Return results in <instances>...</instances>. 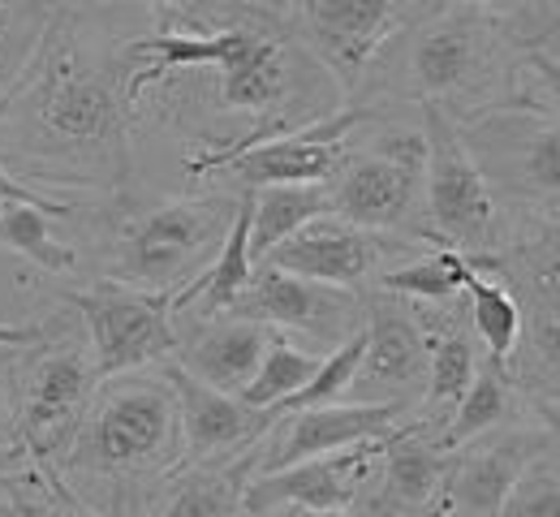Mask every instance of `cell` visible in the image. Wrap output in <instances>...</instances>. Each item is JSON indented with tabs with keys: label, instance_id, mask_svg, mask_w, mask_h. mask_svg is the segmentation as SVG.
Instances as JSON below:
<instances>
[{
	"label": "cell",
	"instance_id": "cell-5",
	"mask_svg": "<svg viewBox=\"0 0 560 517\" xmlns=\"http://www.w3.org/2000/svg\"><path fill=\"white\" fill-rule=\"evenodd\" d=\"M371 134L358 143L350 134L337 173L328 177L332 216L371 233H388L401 242L427 246V139L422 126L397 121L384 113L366 126Z\"/></svg>",
	"mask_w": 560,
	"mask_h": 517
},
{
	"label": "cell",
	"instance_id": "cell-35",
	"mask_svg": "<svg viewBox=\"0 0 560 517\" xmlns=\"http://www.w3.org/2000/svg\"><path fill=\"white\" fill-rule=\"evenodd\" d=\"M35 470H39V461L31 457V448L22 444L13 419H9L4 406H0V487H13V483H22V479H31Z\"/></svg>",
	"mask_w": 560,
	"mask_h": 517
},
{
	"label": "cell",
	"instance_id": "cell-40",
	"mask_svg": "<svg viewBox=\"0 0 560 517\" xmlns=\"http://www.w3.org/2000/svg\"><path fill=\"white\" fill-rule=\"evenodd\" d=\"M0 517H18V505L9 496H0Z\"/></svg>",
	"mask_w": 560,
	"mask_h": 517
},
{
	"label": "cell",
	"instance_id": "cell-31",
	"mask_svg": "<svg viewBox=\"0 0 560 517\" xmlns=\"http://www.w3.org/2000/svg\"><path fill=\"white\" fill-rule=\"evenodd\" d=\"M4 496L18 505V517H104L95 514L91 505H82L70 487L52 470H44V466L31 479L4 487Z\"/></svg>",
	"mask_w": 560,
	"mask_h": 517
},
{
	"label": "cell",
	"instance_id": "cell-2",
	"mask_svg": "<svg viewBox=\"0 0 560 517\" xmlns=\"http://www.w3.org/2000/svg\"><path fill=\"white\" fill-rule=\"evenodd\" d=\"M539 48L522 22L488 4H435L375 57L350 104L380 113L444 108L466 121L483 108L509 104L522 57Z\"/></svg>",
	"mask_w": 560,
	"mask_h": 517
},
{
	"label": "cell",
	"instance_id": "cell-32",
	"mask_svg": "<svg viewBox=\"0 0 560 517\" xmlns=\"http://www.w3.org/2000/svg\"><path fill=\"white\" fill-rule=\"evenodd\" d=\"M500 517H560V461L557 457H535L522 479L513 483L504 514Z\"/></svg>",
	"mask_w": 560,
	"mask_h": 517
},
{
	"label": "cell",
	"instance_id": "cell-33",
	"mask_svg": "<svg viewBox=\"0 0 560 517\" xmlns=\"http://www.w3.org/2000/svg\"><path fill=\"white\" fill-rule=\"evenodd\" d=\"M509 104H526V108H544L560 117V61L544 48H530L522 57V70H517V86H513V99Z\"/></svg>",
	"mask_w": 560,
	"mask_h": 517
},
{
	"label": "cell",
	"instance_id": "cell-19",
	"mask_svg": "<svg viewBox=\"0 0 560 517\" xmlns=\"http://www.w3.org/2000/svg\"><path fill=\"white\" fill-rule=\"evenodd\" d=\"M168 375L173 392H177V410H182V440H186V466H224V461H242L255 444L264 440V432L272 427V410H255L242 397L215 392L208 384H199L195 375L177 367V363H160Z\"/></svg>",
	"mask_w": 560,
	"mask_h": 517
},
{
	"label": "cell",
	"instance_id": "cell-8",
	"mask_svg": "<svg viewBox=\"0 0 560 517\" xmlns=\"http://www.w3.org/2000/svg\"><path fill=\"white\" fill-rule=\"evenodd\" d=\"M457 134L504 212L560 221V117L495 104L457 121Z\"/></svg>",
	"mask_w": 560,
	"mask_h": 517
},
{
	"label": "cell",
	"instance_id": "cell-41",
	"mask_svg": "<svg viewBox=\"0 0 560 517\" xmlns=\"http://www.w3.org/2000/svg\"><path fill=\"white\" fill-rule=\"evenodd\" d=\"M91 4H113V0H91Z\"/></svg>",
	"mask_w": 560,
	"mask_h": 517
},
{
	"label": "cell",
	"instance_id": "cell-37",
	"mask_svg": "<svg viewBox=\"0 0 560 517\" xmlns=\"http://www.w3.org/2000/svg\"><path fill=\"white\" fill-rule=\"evenodd\" d=\"M526 406L539 414V427L560 444V397H526Z\"/></svg>",
	"mask_w": 560,
	"mask_h": 517
},
{
	"label": "cell",
	"instance_id": "cell-30",
	"mask_svg": "<svg viewBox=\"0 0 560 517\" xmlns=\"http://www.w3.org/2000/svg\"><path fill=\"white\" fill-rule=\"evenodd\" d=\"M142 4L160 22V31H220V26H233V22L264 17L246 0H142Z\"/></svg>",
	"mask_w": 560,
	"mask_h": 517
},
{
	"label": "cell",
	"instance_id": "cell-36",
	"mask_svg": "<svg viewBox=\"0 0 560 517\" xmlns=\"http://www.w3.org/2000/svg\"><path fill=\"white\" fill-rule=\"evenodd\" d=\"M44 332H48V319H39V324H0V345L4 350H22V345L39 341Z\"/></svg>",
	"mask_w": 560,
	"mask_h": 517
},
{
	"label": "cell",
	"instance_id": "cell-4",
	"mask_svg": "<svg viewBox=\"0 0 560 517\" xmlns=\"http://www.w3.org/2000/svg\"><path fill=\"white\" fill-rule=\"evenodd\" d=\"M237 203H242V190L177 195L151 208L126 203L104 246L108 250L104 281L173 297L220 255L237 216Z\"/></svg>",
	"mask_w": 560,
	"mask_h": 517
},
{
	"label": "cell",
	"instance_id": "cell-23",
	"mask_svg": "<svg viewBox=\"0 0 560 517\" xmlns=\"http://www.w3.org/2000/svg\"><path fill=\"white\" fill-rule=\"evenodd\" d=\"M522 406H526V397H522V388L513 384L509 367L483 359L479 371H475V384H470L466 397L453 406V414H448V423H444V432H440V448L453 453V448H462V444L488 436L495 427L513 423V414H517Z\"/></svg>",
	"mask_w": 560,
	"mask_h": 517
},
{
	"label": "cell",
	"instance_id": "cell-20",
	"mask_svg": "<svg viewBox=\"0 0 560 517\" xmlns=\"http://www.w3.org/2000/svg\"><path fill=\"white\" fill-rule=\"evenodd\" d=\"M173 324H177V350L168 363H177L199 384L229 392V397H237L255 379V371L277 337V328L237 319L229 310L211 319H173Z\"/></svg>",
	"mask_w": 560,
	"mask_h": 517
},
{
	"label": "cell",
	"instance_id": "cell-24",
	"mask_svg": "<svg viewBox=\"0 0 560 517\" xmlns=\"http://www.w3.org/2000/svg\"><path fill=\"white\" fill-rule=\"evenodd\" d=\"M332 216L328 208V181L319 186H264L250 190V259L264 263L268 250H277L284 237H293L302 224Z\"/></svg>",
	"mask_w": 560,
	"mask_h": 517
},
{
	"label": "cell",
	"instance_id": "cell-7",
	"mask_svg": "<svg viewBox=\"0 0 560 517\" xmlns=\"http://www.w3.org/2000/svg\"><path fill=\"white\" fill-rule=\"evenodd\" d=\"M509 216L500 250L488 255V277L504 281L522 310V341L509 363L522 397L560 388V221Z\"/></svg>",
	"mask_w": 560,
	"mask_h": 517
},
{
	"label": "cell",
	"instance_id": "cell-42",
	"mask_svg": "<svg viewBox=\"0 0 560 517\" xmlns=\"http://www.w3.org/2000/svg\"><path fill=\"white\" fill-rule=\"evenodd\" d=\"M552 4H557V9H560V0H552Z\"/></svg>",
	"mask_w": 560,
	"mask_h": 517
},
{
	"label": "cell",
	"instance_id": "cell-17",
	"mask_svg": "<svg viewBox=\"0 0 560 517\" xmlns=\"http://www.w3.org/2000/svg\"><path fill=\"white\" fill-rule=\"evenodd\" d=\"M401 423H406V414L393 406H353V401L277 414L272 427L264 432V440L246 453V466H250V479L272 474V470L311 461V457H328V453H341L353 444L388 440Z\"/></svg>",
	"mask_w": 560,
	"mask_h": 517
},
{
	"label": "cell",
	"instance_id": "cell-10",
	"mask_svg": "<svg viewBox=\"0 0 560 517\" xmlns=\"http://www.w3.org/2000/svg\"><path fill=\"white\" fill-rule=\"evenodd\" d=\"M427 139V246H448L462 255H495L509 216L488 190L479 164L444 108H419Z\"/></svg>",
	"mask_w": 560,
	"mask_h": 517
},
{
	"label": "cell",
	"instance_id": "cell-13",
	"mask_svg": "<svg viewBox=\"0 0 560 517\" xmlns=\"http://www.w3.org/2000/svg\"><path fill=\"white\" fill-rule=\"evenodd\" d=\"M362 363L353 371L346 401L353 406H393L401 414H415L427 397V332L415 302L380 290H362Z\"/></svg>",
	"mask_w": 560,
	"mask_h": 517
},
{
	"label": "cell",
	"instance_id": "cell-38",
	"mask_svg": "<svg viewBox=\"0 0 560 517\" xmlns=\"http://www.w3.org/2000/svg\"><path fill=\"white\" fill-rule=\"evenodd\" d=\"M264 517H346V514H324V509H302V505H280Z\"/></svg>",
	"mask_w": 560,
	"mask_h": 517
},
{
	"label": "cell",
	"instance_id": "cell-11",
	"mask_svg": "<svg viewBox=\"0 0 560 517\" xmlns=\"http://www.w3.org/2000/svg\"><path fill=\"white\" fill-rule=\"evenodd\" d=\"M61 302L82 324L100 379L160 367L177 350V324L164 294H147L121 281H95L86 290L61 294Z\"/></svg>",
	"mask_w": 560,
	"mask_h": 517
},
{
	"label": "cell",
	"instance_id": "cell-34",
	"mask_svg": "<svg viewBox=\"0 0 560 517\" xmlns=\"http://www.w3.org/2000/svg\"><path fill=\"white\" fill-rule=\"evenodd\" d=\"M4 203H26V208H39V212H48L52 221H78V212H86V203H78V199H57V195H44V190L26 186L22 177H13V173L0 164V208H4Z\"/></svg>",
	"mask_w": 560,
	"mask_h": 517
},
{
	"label": "cell",
	"instance_id": "cell-1",
	"mask_svg": "<svg viewBox=\"0 0 560 517\" xmlns=\"http://www.w3.org/2000/svg\"><path fill=\"white\" fill-rule=\"evenodd\" d=\"M130 130L126 44L108 4L57 0L35 57L0 91V164L44 195L61 186L117 208L135 181Z\"/></svg>",
	"mask_w": 560,
	"mask_h": 517
},
{
	"label": "cell",
	"instance_id": "cell-25",
	"mask_svg": "<svg viewBox=\"0 0 560 517\" xmlns=\"http://www.w3.org/2000/svg\"><path fill=\"white\" fill-rule=\"evenodd\" d=\"M470 272H475L470 255L448 250V246H427L419 259H401V263L384 268L371 290L406 297V302H419V306H444V302H457L462 297Z\"/></svg>",
	"mask_w": 560,
	"mask_h": 517
},
{
	"label": "cell",
	"instance_id": "cell-39",
	"mask_svg": "<svg viewBox=\"0 0 560 517\" xmlns=\"http://www.w3.org/2000/svg\"><path fill=\"white\" fill-rule=\"evenodd\" d=\"M246 4H250L255 13H264L268 22H277V4H280V0H246Z\"/></svg>",
	"mask_w": 560,
	"mask_h": 517
},
{
	"label": "cell",
	"instance_id": "cell-6",
	"mask_svg": "<svg viewBox=\"0 0 560 517\" xmlns=\"http://www.w3.org/2000/svg\"><path fill=\"white\" fill-rule=\"evenodd\" d=\"M100 375L91 363L86 337L73 328L48 324L39 341L13 350L0 363V406L44 470H52L70 453Z\"/></svg>",
	"mask_w": 560,
	"mask_h": 517
},
{
	"label": "cell",
	"instance_id": "cell-29",
	"mask_svg": "<svg viewBox=\"0 0 560 517\" xmlns=\"http://www.w3.org/2000/svg\"><path fill=\"white\" fill-rule=\"evenodd\" d=\"M52 0H0V91L26 70L52 22Z\"/></svg>",
	"mask_w": 560,
	"mask_h": 517
},
{
	"label": "cell",
	"instance_id": "cell-21",
	"mask_svg": "<svg viewBox=\"0 0 560 517\" xmlns=\"http://www.w3.org/2000/svg\"><path fill=\"white\" fill-rule=\"evenodd\" d=\"M380 479L371 496V517H422L435 509L448 453L440 448V436L406 414V423L384 440L380 453Z\"/></svg>",
	"mask_w": 560,
	"mask_h": 517
},
{
	"label": "cell",
	"instance_id": "cell-16",
	"mask_svg": "<svg viewBox=\"0 0 560 517\" xmlns=\"http://www.w3.org/2000/svg\"><path fill=\"white\" fill-rule=\"evenodd\" d=\"M410 246H419V242H401V237L371 233V228H358V224H346L337 216H319V221L302 224L293 237H284L277 250H268L264 263L277 272H289V277H302V281H319V285L362 294Z\"/></svg>",
	"mask_w": 560,
	"mask_h": 517
},
{
	"label": "cell",
	"instance_id": "cell-26",
	"mask_svg": "<svg viewBox=\"0 0 560 517\" xmlns=\"http://www.w3.org/2000/svg\"><path fill=\"white\" fill-rule=\"evenodd\" d=\"M466 315H470V328L483 345V359L509 367L513 354H517V341H522V310H517V297L509 294L504 281H495L488 272H470L466 277Z\"/></svg>",
	"mask_w": 560,
	"mask_h": 517
},
{
	"label": "cell",
	"instance_id": "cell-3",
	"mask_svg": "<svg viewBox=\"0 0 560 517\" xmlns=\"http://www.w3.org/2000/svg\"><path fill=\"white\" fill-rule=\"evenodd\" d=\"M186 466L182 410L160 367L100 379L70 453L52 474L104 517H151L164 483Z\"/></svg>",
	"mask_w": 560,
	"mask_h": 517
},
{
	"label": "cell",
	"instance_id": "cell-9",
	"mask_svg": "<svg viewBox=\"0 0 560 517\" xmlns=\"http://www.w3.org/2000/svg\"><path fill=\"white\" fill-rule=\"evenodd\" d=\"M419 13V0H280L277 26L341 86L350 104L375 57Z\"/></svg>",
	"mask_w": 560,
	"mask_h": 517
},
{
	"label": "cell",
	"instance_id": "cell-12",
	"mask_svg": "<svg viewBox=\"0 0 560 517\" xmlns=\"http://www.w3.org/2000/svg\"><path fill=\"white\" fill-rule=\"evenodd\" d=\"M384 117L380 108L366 104H346L341 113L311 121L293 134H277L264 139L255 148H242L220 160H203V164H186V177H220L233 190H264V186H319L337 173L350 134H358L366 121Z\"/></svg>",
	"mask_w": 560,
	"mask_h": 517
},
{
	"label": "cell",
	"instance_id": "cell-27",
	"mask_svg": "<svg viewBox=\"0 0 560 517\" xmlns=\"http://www.w3.org/2000/svg\"><path fill=\"white\" fill-rule=\"evenodd\" d=\"M0 250L22 255V259H31L35 268H44L52 277H70L78 268V250L52 233V216L39 212V208H26V203H4L0 208Z\"/></svg>",
	"mask_w": 560,
	"mask_h": 517
},
{
	"label": "cell",
	"instance_id": "cell-28",
	"mask_svg": "<svg viewBox=\"0 0 560 517\" xmlns=\"http://www.w3.org/2000/svg\"><path fill=\"white\" fill-rule=\"evenodd\" d=\"M319 363H324L319 350H302V345H293L284 332H277L272 345H268V354H264V363L255 371V379H250L237 397H242L246 406H255V410H277L293 392H302V388L311 384V375L319 371Z\"/></svg>",
	"mask_w": 560,
	"mask_h": 517
},
{
	"label": "cell",
	"instance_id": "cell-14",
	"mask_svg": "<svg viewBox=\"0 0 560 517\" xmlns=\"http://www.w3.org/2000/svg\"><path fill=\"white\" fill-rule=\"evenodd\" d=\"M552 436L544 427L504 423L479 440L462 444L448 453L444 483L435 496V517H500L513 483L522 470L552 448Z\"/></svg>",
	"mask_w": 560,
	"mask_h": 517
},
{
	"label": "cell",
	"instance_id": "cell-22",
	"mask_svg": "<svg viewBox=\"0 0 560 517\" xmlns=\"http://www.w3.org/2000/svg\"><path fill=\"white\" fill-rule=\"evenodd\" d=\"M246 457L224 466H182L164 483L151 517H246Z\"/></svg>",
	"mask_w": 560,
	"mask_h": 517
},
{
	"label": "cell",
	"instance_id": "cell-18",
	"mask_svg": "<svg viewBox=\"0 0 560 517\" xmlns=\"http://www.w3.org/2000/svg\"><path fill=\"white\" fill-rule=\"evenodd\" d=\"M384 453V440L353 444L328 457H311L298 466H284L272 474H255L246 483V517H264L280 505H302V509H324V514H346L362 487L375 474V461Z\"/></svg>",
	"mask_w": 560,
	"mask_h": 517
},
{
	"label": "cell",
	"instance_id": "cell-15",
	"mask_svg": "<svg viewBox=\"0 0 560 517\" xmlns=\"http://www.w3.org/2000/svg\"><path fill=\"white\" fill-rule=\"evenodd\" d=\"M229 315L268 324L277 332H302L311 345H319V354H332L362 328V294L302 281L259 263L250 272V285L233 297Z\"/></svg>",
	"mask_w": 560,
	"mask_h": 517
}]
</instances>
